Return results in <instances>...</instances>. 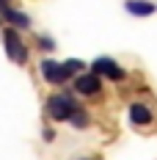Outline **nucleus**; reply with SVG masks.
Masks as SVG:
<instances>
[{"label": "nucleus", "instance_id": "f03ea898", "mask_svg": "<svg viewBox=\"0 0 157 160\" xmlns=\"http://www.w3.org/2000/svg\"><path fill=\"white\" fill-rule=\"evenodd\" d=\"M42 75L47 83H66L69 80V72H66V66L58 64V61H42Z\"/></svg>", "mask_w": 157, "mask_h": 160}, {"label": "nucleus", "instance_id": "0eeeda50", "mask_svg": "<svg viewBox=\"0 0 157 160\" xmlns=\"http://www.w3.org/2000/svg\"><path fill=\"white\" fill-rule=\"evenodd\" d=\"M3 17H6L11 25H17V28H28V25H31V19L22 14V11H14V8H6V11H3Z\"/></svg>", "mask_w": 157, "mask_h": 160}, {"label": "nucleus", "instance_id": "f257e3e1", "mask_svg": "<svg viewBox=\"0 0 157 160\" xmlns=\"http://www.w3.org/2000/svg\"><path fill=\"white\" fill-rule=\"evenodd\" d=\"M75 111H77V102L72 94H55L47 99V113L52 119H72Z\"/></svg>", "mask_w": 157, "mask_h": 160}, {"label": "nucleus", "instance_id": "7ed1b4c3", "mask_svg": "<svg viewBox=\"0 0 157 160\" xmlns=\"http://www.w3.org/2000/svg\"><path fill=\"white\" fill-rule=\"evenodd\" d=\"M6 52L17 64H25V58H28V50H25V44L19 42V36L14 31H6Z\"/></svg>", "mask_w": 157, "mask_h": 160}, {"label": "nucleus", "instance_id": "1a4fd4ad", "mask_svg": "<svg viewBox=\"0 0 157 160\" xmlns=\"http://www.w3.org/2000/svg\"><path fill=\"white\" fill-rule=\"evenodd\" d=\"M66 72H69V75H72V72H77V69H83V61H77V58H72V61H66Z\"/></svg>", "mask_w": 157, "mask_h": 160}, {"label": "nucleus", "instance_id": "6e6552de", "mask_svg": "<svg viewBox=\"0 0 157 160\" xmlns=\"http://www.w3.org/2000/svg\"><path fill=\"white\" fill-rule=\"evenodd\" d=\"M127 11H130V14H152V11H155V6H152V3H138V0H130V3H127Z\"/></svg>", "mask_w": 157, "mask_h": 160}, {"label": "nucleus", "instance_id": "39448f33", "mask_svg": "<svg viewBox=\"0 0 157 160\" xmlns=\"http://www.w3.org/2000/svg\"><path fill=\"white\" fill-rule=\"evenodd\" d=\"M75 88H77L80 94H96L99 88H102V80H99V75H80L77 80H75Z\"/></svg>", "mask_w": 157, "mask_h": 160}, {"label": "nucleus", "instance_id": "423d86ee", "mask_svg": "<svg viewBox=\"0 0 157 160\" xmlns=\"http://www.w3.org/2000/svg\"><path fill=\"white\" fill-rule=\"evenodd\" d=\"M130 119H132L135 124H149V122H152V111H149L146 105H141V102H135V105L130 108Z\"/></svg>", "mask_w": 157, "mask_h": 160}, {"label": "nucleus", "instance_id": "20e7f679", "mask_svg": "<svg viewBox=\"0 0 157 160\" xmlns=\"http://www.w3.org/2000/svg\"><path fill=\"white\" fill-rule=\"evenodd\" d=\"M94 75H108L110 80H121L124 78V69L116 61H110V58H96L94 61Z\"/></svg>", "mask_w": 157, "mask_h": 160}, {"label": "nucleus", "instance_id": "9d476101", "mask_svg": "<svg viewBox=\"0 0 157 160\" xmlns=\"http://www.w3.org/2000/svg\"><path fill=\"white\" fill-rule=\"evenodd\" d=\"M6 8H11V6H8V0H0V14H3Z\"/></svg>", "mask_w": 157, "mask_h": 160}]
</instances>
